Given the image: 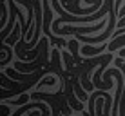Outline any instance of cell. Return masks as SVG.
Returning <instances> with one entry per match:
<instances>
[{"instance_id":"3","label":"cell","mask_w":125,"mask_h":116,"mask_svg":"<svg viewBox=\"0 0 125 116\" xmlns=\"http://www.w3.org/2000/svg\"><path fill=\"white\" fill-rule=\"evenodd\" d=\"M54 84H56V80H54L53 76H45L44 80H40V82H38V84H36V89L44 87V85H54Z\"/></svg>"},{"instance_id":"5","label":"cell","mask_w":125,"mask_h":116,"mask_svg":"<svg viewBox=\"0 0 125 116\" xmlns=\"http://www.w3.org/2000/svg\"><path fill=\"white\" fill-rule=\"evenodd\" d=\"M4 114H7V107L6 105H0V116H4Z\"/></svg>"},{"instance_id":"2","label":"cell","mask_w":125,"mask_h":116,"mask_svg":"<svg viewBox=\"0 0 125 116\" xmlns=\"http://www.w3.org/2000/svg\"><path fill=\"white\" fill-rule=\"evenodd\" d=\"M122 47H125V35H120V36L109 40V51L111 53L116 51V49H122Z\"/></svg>"},{"instance_id":"4","label":"cell","mask_w":125,"mask_h":116,"mask_svg":"<svg viewBox=\"0 0 125 116\" xmlns=\"http://www.w3.org/2000/svg\"><path fill=\"white\" fill-rule=\"evenodd\" d=\"M29 100H31V94H24V96H20L18 100L9 102V104H13V105H25V104H29Z\"/></svg>"},{"instance_id":"1","label":"cell","mask_w":125,"mask_h":116,"mask_svg":"<svg viewBox=\"0 0 125 116\" xmlns=\"http://www.w3.org/2000/svg\"><path fill=\"white\" fill-rule=\"evenodd\" d=\"M109 25V20L107 18H102L100 22H98L96 25H87V24H83V25H65V27H62V29H56L54 31V35H60V36H65V35H96V33H103L105 31V27Z\"/></svg>"}]
</instances>
